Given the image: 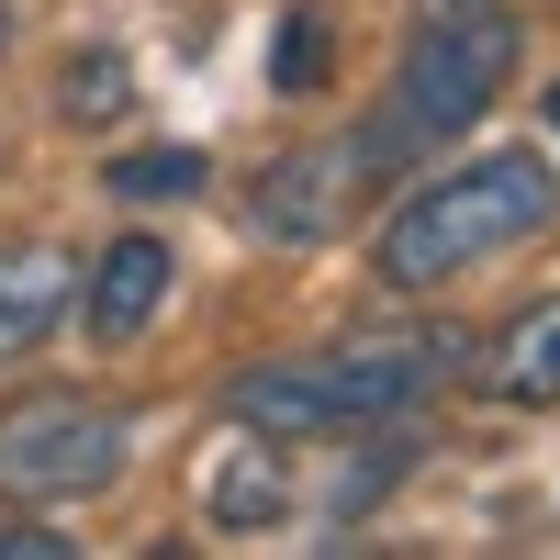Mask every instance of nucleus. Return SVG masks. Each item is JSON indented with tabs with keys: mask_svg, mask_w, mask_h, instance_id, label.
Segmentation results:
<instances>
[{
	"mask_svg": "<svg viewBox=\"0 0 560 560\" xmlns=\"http://www.w3.org/2000/svg\"><path fill=\"white\" fill-rule=\"evenodd\" d=\"M158 303H168V247H158V236H113L102 269H90V325L124 348V337H147Z\"/></svg>",
	"mask_w": 560,
	"mask_h": 560,
	"instance_id": "nucleus-7",
	"label": "nucleus"
},
{
	"mask_svg": "<svg viewBox=\"0 0 560 560\" xmlns=\"http://www.w3.org/2000/svg\"><path fill=\"white\" fill-rule=\"evenodd\" d=\"M560 224V158L538 147H504V158H471V168H438L415 179L382 224V280L393 292H438V280H471L493 258H516L527 236Z\"/></svg>",
	"mask_w": 560,
	"mask_h": 560,
	"instance_id": "nucleus-1",
	"label": "nucleus"
},
{
	"mask_svg": "<svg viewBox=\"0 0 560 560\" xmlns=\"http://www.w3.org/2000/svg\"><path fill=\"white\" fill-rule=\"evenodd\" d=\"M459 337H370V348H303V359H258L224 382V415L258 438H337L370 415H404L415 393L448 382Z\"/></svg>",
	"mask_w": 560,
	"mask_h": 560,
	"instance_id": "nucleus-3",
	"label": "nucleus"
},
{
	"mask_svg": "<svg viewBox=\"0 0 560 560\" xmlns=\"http://www.w3.org/2000/svg\"><path fill=\"white\" fill-rule=\"evenodd\" d=\"M0 45H12V0H0Z\"/></svg>",
	"mask_w": 560,
	"mask_h": 560,
	"instance_id": "nucleus-13",
	"label": "nucleus"
},
{
	"mask_svg": "<svg viewBox=\"0 0 560 560\" xmlns=\"http://www.w3.org/2000/svg\"><path fill=\"white\" fill-rule=\"evenodd\" d=\"M280 90H292V102L325 90V12H292V23H280Z\"/></svg>",
	"mask_w": 560,
	"mask_h": 560,
	"instance_id": "nucleus-11",
	"label": "nucleus"
},
{
	"mask_svg": "<svg viewBox=\"0 0 560 560\" xmlns=\"http://www.w3.org/2000/svg\"><path fill=\"white\" fill-rule=\"evenodd\" d=\"M516 12L504 0H427L404 34V57H393V90H382V113L359 124V158L370 179H393V168H427L448 135H471L493 113V90L516 79Z\"/></svg>",
	"mask_w": 560,
	"mask_h": 560,
	"instance_id": "nucleus-2",
	"label": "nucleus"
},
{
	"mask_svg": "<svg viewBox=\"0 0 560 560\" xmlns=\"http://www.w3.org/2000/svg\"><path fill=\"white\" fill-rule=\"evenodd\" d=\"M124 113H135V68L113 57V45H90V57H68V68H57V124L102 135V124H124Z\"/></svg>",
	"mask_w": 560,
	"mask_h": 560,
	"instance_id": "nucleus-9",
	"label": "nucleus"
},
{
	"mask_svg": "<svg viewBox=\"0 0 560 560\" xmlns=\"http://www.w3.org/2000/svg\"><path fill=\"white\" fill-rule=\"evenodd\" d=\"M359 191H370V158H359V135H325V147L280 158V168L258 179L247 224H269V236H337Z\"/></svg>",
	"mask_w": 560,
	"mask_h": 560,
	"instance_id": "nucleus-5",
	"label": "nucleus"
},
{
	"mask_svg": "<svg viewBox=\"0 0 560 560\" xmlns=\"http://www.w3.org/2000/svg\"><path fill=\"white\" fill-rule=\"evenodd\" d=\"M102 191L113 202H191L202 191V147H147V158H124Z\"/></svg>",
	"mask_w": 560,
	"mask_h": 560,
	"instance_id": "nucleus-10",
	"label": "nucleus"
},
{
	"mask_svg": "<svg viewBox=\"0 0 560 560\" xmlns=\"http://www.w3.org/2000/svg\"><path fill=\"white\" fill-rule=\"evenodd\" d=\"M124 448H135V415L102 393H12L0 404V504H90L124 482Z\"/></svg>",
	"mask_w": 560,
	"mask_h": 560,
	"instance_id": "nucleus-4",
	"label": "nucleus"
},
{
	"mask_svg": "<svg viewBox=\"0 0 560 560\" xmlns=\"http://www.w3.org/2000/svg\"><path fill=\"white\" fill-rule=\"evenodd\" d=\"M68 303H79V258L68 247H0V359L45 348Z\"/></svg>",
	"mask_w": 560,
	"mask_h": 560,
	"instance_id": "nucleus-6",
	"label": "nucleus"
},
{
	"mask_svg": "<svg viewBox=\"0 0 560 560\" xmlns=\"http://www.w3.org/2000/svg\"><path fill=\"white\" fill-rule=\"evenodd\" d=\"M482 393L493 404H560V303H527L516 325L493 337V359H482Z\"/></svg>",
	"mask_w": 560,
	"mask_h": 560,
	"instance_id": "nucleus-8",
	"label": "nucleus"
},
{
	"mask_svg": "<svg viewBox=\"0 0 560 560\" xmlns=\"http://www.w3.org/2000/svg\"><path fill=\"white\" fill-rule=\"evenodd\" d=\"M0 560H68V538H45V527H23V516H0Z\"/></svg>",
	"mask_w": 560,
	"mask_h": 560,
	"instance_id": "nucleus-12",
	"label": "nucleus"
},
{
	"mask_svg": "<svg viewBox=\"0 0 560 560\" xmlns=\"http://www.w3.org/2000/svg\"><path fill=\"white\" fill-rule=\"evenodd\" d=\"M549 124H560V90H549Z\"/></svg>",
	"mask_w": 560,
	"mask_h": 560,
	"instance_id": "nucleus-14",
	"label": "nucleus"
}]
</instances>
